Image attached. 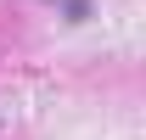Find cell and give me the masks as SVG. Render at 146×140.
Listing matches in <instances>:
<instances>
[{"label":"cell","mask_w":146,"mask_h":140,"mask_svg":"<svg viewBox=\"0 0 146 140\" xmlns=\"http://www.w3.org/2000/svg\"><path fill=\"white\" fill-rule=\"evenodd\" d=\"M62 11H68V22H84L90 17V0H62Z\"/></svg>","instance_id":"6da1fadb"}]
</instances>
